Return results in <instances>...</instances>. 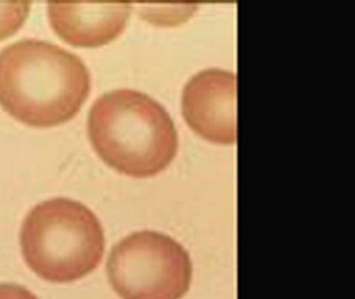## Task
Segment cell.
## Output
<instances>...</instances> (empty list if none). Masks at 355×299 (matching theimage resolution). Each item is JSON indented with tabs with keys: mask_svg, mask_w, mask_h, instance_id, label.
Returning a JSON list of instances; mask_svg holds the SVG:
<instances>
[{
	"mask_svg": "<svg viewBox=\"0 0 355 299\" xmlns=\"http://www.w3.org/2000/svg\"><path fill=\"white\" fill-rule=\"evenodd\" d=\"M30 3H0V40L14 35L26 22Z\"/></svg>",
	"mask_w": 355,
	"mask_h": 299,
	"instance_id": "cell-7",
	"label": "cell"
},
{
	"mask_svg": "<svg viewBox=\"0 0 355 299\" xmlns=\"http://www.w3.org/2000/svg\"><path fill=\"white\" fill-rule=\"evenodd\" d=\"M236 85L234 72L209 68L194 75L184 87L182 114L205 140L236 142Z\"/></svg>",
	"mask_w": 355,
	"mask_h": 299,
	"instance_id": "cell-5",
	"label": "cell"
},
{
	"mask_svg": "<svg viewBox=\"0 0 355 299\" xmlns=\"http://www.w3.org/2000/svg\"><path fill=\"white\" fill-rule=\"evenodd\" d=\"M0 299H37V297L19 284H0Z\"/></svg>",
	"mask_w": 355,
	"mask_h": 299,
	"instance_id": "cell-8",
	"label": "cell"
},
{
	"mask_svg": "<svg viewBox=\"0 0 355 299\" xmlns=\"http://www.w3.org/2000/svg\"><path fill=\"white\" fill-rule=\"evenodd\" d=\"M130 3H49L51 27L75 47H100L124 31Z\"/></svg>",
	"mask_w": 355,
	"mask_h": 299,
	"instance_id": "cell-6",
	"label": "cell"
},
{
	"mask_svg": "<svg viewBox=\"0 0 355 299\" xmlns=\"http://www.w3.org/2000/svg\"><path fill=\"white\" fill-rule=\"evenodd\" d=\"M107 275L123 299H181L191 287L193 268L176 239L143 230L113 246Z\"/></svg>",
	"mask_w": 355,
	"mask_h": 299,
	"instance_id": "cell-4",
	"label": "cell"
},
{
	"mask_svg": "<svg viewBox=\"0 0 355 299\" xmlns=\"http://www.w3.org/2000/svg\"><path fill=\"white\" fill-rule=\"evenodd\" d=\"M89 91L88 68L64 48L28 39L0 51V105L27 126L64 124Z\"/></svg>",
	"mask_w": 355,
	"mask_h": 299,
	"instance_id": "cell-1",
	"label": "cell"
},
{
	"mask_svg": "<svg viewBox=\"0 0 355 299\" xmlns=\"http://www.w3.org/2000/svg\"><path fill=\"white\" fill-rule=\"evenodd\" d=\"M26 264L40 278L67 284L92 273L100 264L105 238L96 214L69 198L36 205L20 232Z\"/></svg>",
	"mask_w": 355,
	"mask_h": 299,
	"instance_id": "cell-3",
	"label": "cell"
},
{
	"mask_svg": "<svg viewBox=\"0 0 355 299\" xmlns=\"http://www.w3.org/2000/svg\"><path fill=\"white\" fill-rule=\"evenodd\" d=\"M88 136L107 165L136 178L160 173L178 153V130L169 113L135 89L100 96L88 116Z\"/></svg>",
	"mask_w": 355,
	"mask_h": 299,
	"instance_id": "cell-2",
	"label": "cell"
}]
</instances>
